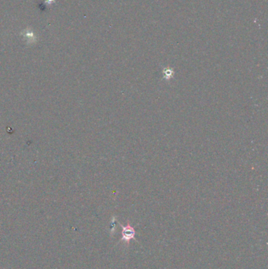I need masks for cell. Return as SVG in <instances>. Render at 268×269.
Listing matches in <instances>:
<instances>
[{
	"instance_id": "2",
	"label": "cell",
	"mask_w": 268,
	"mask_h": 269,
	"mask_svg": "<svg viewBox=\"0 0 268 269\" xmlns=\"http://www.w3.org/2000/svg\"><path fill=\"white\" fill-rule=\"evenodd\" d=\"M163 75L164 79L170 80L171 77H172L173 75H174V71H173L171 69L165 68L164 70H163Z\"/></svg>"
},
{
	"instance_id": "1",
	"label": "cell",
	"mask_w": 268,
	"mask_h": 269,
	"mask_svg": "<svg viewBox=\"0 0 268 269\" xmlns=\"http://www.w3.org/2000/svg\"><path fill=\"white\" fill-rule=\"evenodd\" d=\"M120 226H121L122 228L121 239L124 241L125 242H127V243H129L131 239H134L136 235L135 230H134V228L132 226H131L129 223L125 226L121 225V224H120Z\"/></svg>"
}]
</instances>
